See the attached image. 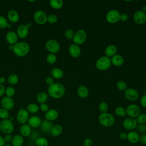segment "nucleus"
Masks as SVG:
<instances>
[{
    "instance_id": "nucleus-1",
    "label": "nucleus",
    "mask_w": 146,
    "mask_h": 146,
    "mask_svg": "<svg viewBox=\"0 0 146 146\" xmlns=\"http://www.w3.org/2000/svg\"><path fill=\"white\" fill-rule=\"evenodd\" d=\"M64 86L59 83H54L49 86L47 88L48 95L54 99H60L65 94Z\"/></svg>"
},
{
    "instance_id": "nucleus-2",
    "label": "nucleus",
    "mask_w": 146,
    "mask_h": 146,
    "mask_svg": "<svg viewBox=\"0 0 146 146\" xmlns=\"http://www.w3.org/2000/svg\"><path fill=\"white\" fill-rule=\"evenodd\" d=\"M30 47L29 43L26 42H18L14 45L13 52L18 57H24L30 52Z\"/></svg>"
},
{
    "instance_id": "nucleus-3",
    "label": "nucleus",
    "mask_w": 146,
    "mask_h": 146,
    "mask_svg": "<svg viewBox=\"0 0 146 146\" xmlns=\"http://www.w3.org/2000/svg\"><path fill=\"white\" fill-rule=\"evenodd\" d=\"M98 121L101 125L104 127L108 128L112 127L114 124L115 119L112 114L107 112L104 113H101L99 115Z\"/></svg>"
},
{
    "instance_id": "nucleus-4",
    "label": "nucleus",
    "mask_w": 146,
    "mask_h": 146,
    "mask_svg": "<svg viewBox=\"0 0 146 146\" xmlns=\"http://www.w3.org/2000/svg\"><path fill=\"white\" fill-rule=\"evenodd\" d=\"M111 59L106 56L100 57L95 63L96 68L100 71H106L109 69L111 66Z\"/></svg>"
},
{
    "instance_id": "nucleus-5",
    "label": "nucleus",
    "mask_w": 146,
    "mask_h": 146,
    "mask_svg": "<svg viewBox=\"0 0 146 146\" xmlns=\"http://www.w3.org/2000/svg\"><path fill=\"white\" fill-rule=\"evenodd\" d=\"M14 130V125L9 119L2 120L0 123V131L5 135L11 134Z\"/></svg>"
},
{
    "instance_id": "nucleus-6",
    "label": "nucleus",
    "mask_w": 146,
    "mask_h": 146,
    "mask_svg": "<svg viewBox=\"0 0 146 146\" xmlns=\"http://www.w3.org/2000/svg\"><path fill=\"white\" fill-rule=\"evenodd\" d=\"M45 47L50 53L55 54L59 51L60 46L56 40L51 39L46 41L45 43Z\"/></svg>"
},
{
    "instance_id": "nucleus-7",
    "label": "nucleus",
    "mask_w": 146,
    "mask_h": 146,
    "mask_svg": "<svg viewBox=\"0 0 146 146\" xmlns=\"http://www.w3.org/2000/svg\"><path fill=\"white\" fill-rule=\"evenodd\" d=\"M87 39V33L83 29L78 30L74 34L72 41L74 44L78 46L83 44Z\"/></svg>"
},
{
    "instance_id": "nucleus-8",
    "label": "nucleus",
    "mask_w": 146,
    "mask_h": 146,
    "mask_svg": "<svg viewBox=\"0 0 146 146\" xmlns=\"http://www.w3.org/2000/svg\"><path fill=\"white\" fill-rule=\"evenodd\" d=\"M125 111L127 115H128L129 117L133 119L136 118L141 113L140 108L139 106L135 104H131L128 105Z\"/></svg>"
},
{
    "instance_id": "nucleus-9",
    "label": "nucleus",
    "mask_w": 146,
    "mask_h": 146,
    "mask_svg": "<svg viewBox=\"0 0 146 146\" xmlns=\"http://www.w3.org/2000/svg\"><path fill=\"white\" fill-rule=\"evenodd\" d=\"M33 18L35 22L39 25H43L47 22V15L42 10H36L35 11Z\"/></svg>"
},
{
    "instance_id": "nucleus-10",
    "label": "nucleus",
    "mask_w": 146,
    "mask_h": 146,
    "mask_svg": "<svg viewBox=\"0 0 146 146\" xmlns=\"http://www.w3.org/2000/svg\"><path fill=\"white\" fill-rule=\"evenodd\" d=\"M120 13L115 9L110 10L106 15V21L110 23H116L120 21Z\"/></svg>"
},
{
    "instance_id": "nucleus-11",
    "label": "nucleus",
    "mask_w": 146,
    "mask_h": 146,
    "mask_svg": "<svg viewBox=\"0 0 146 146\" xmlns=\"http://www.w3.org/2000/svg\"><path fill=\"white\" fill-rule=\"evenodd\" d=\"M29 118V113L26 109L21 108L17 112L16 119L18 123L22 124H26Z\"/></svg>"
},
{
    "instance_id": "nucleus-12",
    "label": "nucleus",
    "mask_w": 146,
    "mask_h": 146,
    "mask_svg": "<svg viewBox=\"0 0 146 146\" xmlns=\"http://www.w3.org/2000/svg\"><path fill=\"white\" fill-rule=\"evenodd\" d=\"M124 96L128 100L134 102L139 99V94L136 89L128 88L124 91Z\"/></svg>"
},
{
    "instance_id": "nucleus-13",
    "label": "nucleus",
    "mask_w": 146,
    "mask_h": 146,
    "mask_svg": "<svg viewBox=\"0 0 146 146\" xmlns=\"http://www.w3.org/2000/svg\"><path fill=\"white\" fill-rule=\"evenodd\" d=\"M137 125V123L136 119L131 117H127L123 121V126L124 129L128 131H133L136 129Z\"/></svg>"
},
{
    "instance_id": "nucleus-14",
    "label": "nucleus",
    "mask_w": 146,
    "mask_h": 146,
    "mask_svg": "<svg viewBox=\"0 0 146 146\" xmlns=\"http://www.w3.org/2000/svg\"><path fill=\"white\" fill-rule=\"evenodd\" d=\"M1 105L2 106V108L7 111H9L14 108L15 106V103L14 100L11 98L4 96L2 98L1 100Z\"/></svg>"
},
{
    "instance_id": "nucleus-15",
    "label": "nucleus",
    "mask_w": 146,
    "mask_h": 146,
    "mask_svg": "<svg viewBox=\"0 0 146 146\" xmlns=\"http://www.w3.org/2000/svg\"><path fill=\"white\" fill-rule=\"evenodd\" d=\"M134 22L139 25H143L146 22V14L141 10L136 11L133 16Z\"/></svg>"
},
{
    "instance_id": "nucleus-16",
    "label": "nucleus",
    "mask_w": 146,
    "mask_h": 146,
    "mask_svg": "<svg viewBox=\"0 0 146 146\" xmlns=\"http://www.w3.org/2000/svg\"><path fill=\"white\" fill-rule=\"evenodd\" d=\"M68 52L72 58H78L81 55V49L79 46L73 43L68 47Z\"/></svg>"
},
{
    "instance_id": "nucleus-17",
    "label": "nucleus",
    "mask_w": 146,
    "mask_h": 146,
    "mask_svg": "<svg viewBox=\"0 0 146 146\" xmlns=\"http://www.w3.org/2000/svg\"><path fill=\"white\" fill-rule=\"evenodd\" d=\"M29 29L27 27V26L26 25L22 24L17 27L16 33L18 38H20L21 39H25L27 36L29 34Z\"/></svg>"
},
{
    "instance_id": "nucleus-18",
    "label": "nucleus",
    "mask_w": 146,
    "mask_h": 146,
    "mask_svg": "<svg viewBox=\"0 0 146 146\" xmlns=\"http://www.w3.org/2000/svg\"><path fill=\"white\" fill-rule=\"evenodd\" d=\"M6 40L9 44L14 45L18 42V36L17 33L13 31H10L7 32L5 36Z\"/></svg>"
},
{
    "instance_id": "nucleus-19",
    "label": "nucleus",
    "mask_w": 146,
    "mask_h": 146,
    "mask_svg": "<svg viewBox=\"0 0 146 146\" xmlns=\"http://www.w3.org/2000/svg\"><path fill=\"white\" fill-rule=\"evenodd\" d=\"M139 133L135 131H131L127 133V140L131 144H135L139 142Z\"/></svg>"
},
{
    "instance_id": "nucleus-20",
    "label": "nucleus",
    "mask_w": 146,
    "mask_h": 146,
    "mask_svg": "<svg viewBox=\"0 0 146 146\" xmlns=\"http://www.w3.org/2000/svg\"><path fill=\"white\" fill-rule=\"evenodd\" d=\"M27 123L31 128H36L40 127L42 123V120L39 116L36 115H33L29 117Z\"/></svg>"
},
{
    "instance_id": "nucleus-21",
    "label": "nucleus",
    "mask_w": 146,
    "mask_h": 146,
    "mask_svg": "<svg viewBox=\"0 0 146 146\" xmlns=\"http://www.w3.org/2000/svg\"><path fill=\"white\" fill-rule=\"evenodd\" d=\"M58 116H59V113L58 111L54 108L49 109L44 115V117L46 119L50 121L55 120L56 119H57Z\"/></svg>"
},
{
    "instance_id": "nucleus-22",
    "label": "nucleus",
    "mask_w": 146,
    "mask_h": 146,
    "mask_svg": "<svg viewBox=\"0 0 146 146\" xmlns=\"http://www.w3.org/2000/svg\"><path fill=\"white\" fill-rule=\"evenodd\" d=\"M7 17L11 23H15L19 20V13L15 10H9L7 13Z\"/></svg>"
},
{
    "instance_id": "nucleus-23",
    "label": "nucleus",
    "mask_w": 146,
    "mask_h": 146,
    "mask_svg": "<svg viewBox=\"0 0 146 146\" xmlns=\"http://www.w3.org/2000/svg\"><path fill=\"white\" fill-rule=\"evenodd\" d=\"M32 132V128L27 123L22 124L19 128L20 135L23 137H29Z\"/></svg>"
},
{
    "instance_id": "nucleus-24",
    "label": "nucleus",
    "mask_w": 146,
    "mask_h": 146,
    "mask_svg": "<svg viewBox=\"0 0 146 146\" xmlns=\"http://www.w3.org/2000/svg\"><path fill=\"white\" fill-rule=\"evenodd\" d=\"M53 124L51 121L47 120H44L42 121L41 124L40 125L42 131L45 133H50L51 130L53 127Z\"/></svg>"
},
{
    "instance_id": "nucleus-25",
    "label": "nucleus",
    "mask_w": 146,
    "mask_h": 146,
    "mask_svg": "<svg viewBox=\"0 0 146 146\" xmlns=\"http://www.w3.org/2000/svg\"><path fill=\"white\" fill-rule=\"evenodd\" d=\"M111 64L116 67L122 66L124 62V59L123 56L120 54H115L111 58Z\"/></svg>"
},
{
    "instance_id": "nucleus-26",
    "label": "nucleus",
    "mask_w": 146,
    "mask_h": 146,
    "mask_svg": "<svg viewBox=\"0 0 146 146\" xmlns=\"http://www.w3.org/2000/svg\"><path fill=\"white\" fill-rule=\"evenodd\" d=\"M117 47L115 44H109L108 45L104 50V54H105V56L110 58V57H112L113 55H115V54H116V52H117Z\"/></svg>"
},
{
    "instance_id": "nucleus-27",
    "label": "nucleus",
    "mask_w": 146,
    "mask_h": 146,
    "mask_svg": "<svg viewBox=\"0 0 146 146\" xmlns=\"http://www.w3.org/2000/svg\"><path fill=\"white\" fill-rule=\"evenodd\" d=\"M77 94L80 98H86L89 95V90L86 86L81 85L77 89Z\"/></svg>"
},
{
    "instance_id": "nucleus-28",
    "label": "nucleus",
    "mask_w": 146,
    "mask_h": 146,
    "mask_svg": "<svg viewBox=\"0 0 146 146\" xmlns=\"http://www.w3.org/2000/svg\"><path fill=\"white\" fill-rule=\"evenodd\" d=\"M51 76L55 79H60L63 77L64 72L62 69L58 67L52 68L51 70Z\"/></svg>"
},
{
    "instance_id": "nucleus-29",
    "label": "nucleus",
    "mask_w": 146,
    "mask_h": 146,
    "mask_svg": "<svg viewBox=\"0 0 146 146\" xmlns=\"http://www.w3.org/2000/svg\"><path fill=\"white\" fill-rule=\"evenodd\" d=\"M62 131H63V127L62 126V125L55 124L53 125L50 133L52 136L54 137H56L59 136L61 135V133H62Z\"/></svg>"
},
{
    "instance_id": "nucleus-30",
    "label": "nucleus",
    "mask_w": 146,
    "mask_h": 146,
    "mask_svg": "<svg viewBox=\"0 0 146 146\" xmlns=\"http://www.w3.org/2000/svg\"><path fill=\"white\" fill-rule=\"evenodd\" d=\"M24 143V137L21 135H15L11 141L12 146H22Z\"/></svg>"
},
{
    "instance_id": "nucleus-31",
    "label": "nucleus",
    "mask_w": 146,
    "mask_h": 146,
    "mask_svg": "<svg viewBox=\"0 0 146 146\" xmlns=\"http://www.w3.org/2000/svg\"><path fill=\"white\" fill-rule=\"evenodd\" d=\"M26 110L29 113L34 114L39 111V106L36 103H30L27 106Z\"/></svg>"
},
{
    "instance_id": "nucleus-32",
    "label": "nucleus",
    "mask_w": 146,
    "mask_h": 146,
    "mask_svg": "<svg viewBox=\"0 0 146 146\" xmlns=\"http://www.w3.org/2000/svg\"><path fill=\"white\" fill-rule=\"evenodd\" d=\"M48 100V95L44 91L40 92L36 96V100L40 104L46 103Z\"/></svg>"
},
{
    "instance_id": "nucleus-33",
    "label": "nucleus",
    "mask_w": 146,
    "mask_h": 146,
    "mask_svg": "<svg viewBox=\"0 0 146 146\" xmlns=\"http://www.w3.org/2000/svg\"><path fill=\"white\" fill-rule=\"evenodd\" d=\"M49 3L50 6L55 10H59L63 6V1L62 0H50Z\"/></svg>"
},
{
    "instance_id": "nucleus-34",
    "label": "nucleus",
    "mask_w": 146,
    "mask_h": 146,
    "mask_svg": "<svg viewBox=\"0 0 146 146\" xmlns=\"http://www.w3.org/2000/svg\"><path fill=\"white\" fill-rule=\"evenodd\" d=\"M35 145L36 146H48V141L44 137H39L35 141Z\"/></svg>"
},
{
    "instance_id": "nucleus-35",
    "label": "nucleus",
    "mask_w": 146,
    "mask_h": 146,
    "mask_svg": "<svg viewBox=\"0 0 146 146\" xmlns=\"http://www.w3.org/2000/svg\"><path fill=\"white\" fill-rule=\"evenodd\" d=\"M7 82L11 85H15L19 82V77L16 74H11L7 78Z\"/></svg>"
},
{
    "instance_id": "nucleus-36",
    "label": "nucleus",
    "mask_w": 146,
    "mask_h": 146,
    "mask_svg": "<svg viewBox=\"0 0 146 146\" xmlns=\"http://www.w3.org/2000/svg\"><path fill=\"white\" fill-rule=\"evenodd\" d=\"M115 114L119 117H124L127 115L125 109L121 106H119L116 107V108L115 109Z\"/></svg>"
},
{
    "instance_id": "nucleus-37",
    "label": "nucleus",
    "mask_w": 146,
    "mask_h": 146,
    "mask_svg": "<svg viewBox=\"0 0 146 146\" xmlns=\"http://www.w3.org/2000/svg\"><path fill=\"white\" fill-rule=\"evenodd\" d=\"M46 62L48 63V64H54L56 60H57V56L55 54H51V53H49L47 56H46Z\"/></svg>"
},
{
    "instance_id": "nucleus-38",
    "label": "nucleus",
    "mask_w": 146,
    "mask_h": 146,
    "mask_svg": "<svg viewBox=\"0 0 146 146\" xmlns=\"http://www.w3.org/2000/svg\"><path fill=\"white\" fill-rule=\"evenodd\" d=\"M15 94V88L12 86H9L7 88H6L5 90V95L6 96L11 98L14 96Z\"/></svg>"
},
{
    "instance_id": "nucleus-39",
    "label": "nucleus",
    "mask_w": 146,
    "mask_h": 146,
    "mask_svg": "<svg viewBox=\"0 0 146 146\" xmlns=\"http://www.w3.org/2000/svg\"><path fill=\"white\" fill-rule=\"evenodd\" d=\"M10 117V114L9 111L1 108H0V119L2 120L7 119Z\"/></svg>"
},
{
    "instance_id": "nucleus-40",
    "label": "nucleus",
    "mask_w": 146,
    "mask_h": 146,
    "mask_svg": "<svg viewBox=\"0 0 146 146\" xmlns=\"http://www.w3.org/2000/svg\"><path fill=\"white\" fill-rule=\"evenodd\" d=\"M136 132L139 133H146V124H137L136 128Z\"/></svg>"
},
{
    "instance_id": "nucleus-41",
    "label": "nucleus",
    "mask_w": 146,
    "mask_h": 146,
    "mask_svg": "<svg viewBox=\"0 0 146 146\" xmlns=\"http://www.w3.org/2000/svg\"><path fill=\"white\" fill-rule=\"evenodd\" d=\"M99 110L101 113L107 112L108 110V105L105 102H102L99 104Z\"/></svg>"
},
{
    "instance_id": "nucleus-42",
    "label": "nucleus",
    "mask_w": 146,
    "mask_h": 146,
    "mask_svg": "<svg viewBox=\"0 0 146 146\" xmlns=\"http://www.w3.org/2000/svg\"><path fill=\"white\" fill-rule=\"evenodd\" d=\"M116 87L120 91H125L127 88V84L123 80H119L116 82Z\"/></svg>"
},
{
    "instance_id": "nucleus-43",
    "label": "nucleus",
    "mask_w": 146,
    "mask_h": 146,
    "mask_svg": "<svg viewBox=\"0 0 146 146\" xmlns=\"http://www.w3.org/2000/svg\"><path fill=\"white\" fill-rule=\"evenodd\" d=\"M7 19L3 15H0V29H4L7 27Z\"/></svg>"
},
{
    "instance_id": "nucleus-44",
    "label": "nucleus",
    "mask_w": 146,
    "mask_h": 146,
    "mask_svg": "<svg viewBox=\"0 0 146 146\" xmlns=\"http://www.w3.org/2000/svg\"><path fill=\"white\" fill-rule=\"evenodd\" d=\"M136 120L137 124H145L146 123V114L140 113L136 118Z\"/></svg>"
},
{
    "instance_id": "nucleus-45",
    "label": "nucleus",
    "mask_w": 146,
    "mask_h": 146,
    "mask_svg": "<svg viewBox=\"0 0 146 146\" xmlns=\"http://www.w3.org/2000/svg\"><path fill=\"white\" fill-rule=\"evenodd\" d=\"M58 21V17L55 14H50L47 16V22L50 24H55Z\"/></svg>"
},
{
    "instance_id": "nucleus-46",
    "label": "nucleus",
    "mask_w": 146,
    "mask_h": 146,
    "mask_svg": "<svg viewBox=\"0 0 146 146\" xmlns=\"http://www.w3.org/2000/svg\"><path fill=\"white\" fill-rule=\"evenodd\" d=\"M74 31L73 30L71 29H68L64 31V36L68 39H72L74 35Z\"/></svg>"
},
{
    "instance_id": "nucleus-47",
    "label": "nucleus",
    "mask_w": 146,
    "mask_h": 146,
    "mask_svg": "<svg viewBox=\"0 0 146 146\" xmlns=\"http://www.w3.org/2000/svg\"><path fill=\"white\" fill-rule=\"evenodd\" d=\"M39 136V133L36 131H32L29 137L31 140L35 141Z\"/></svg>"
},
{
    "instance_id": "nucleus-48",
    "label": "nucleus",
    "mask_w": 146,
    "mask_h": 146,
    "mask_svg": "<svg viewBox=\"0 0 146 146\" xmlns=\"http://www.w3.org/2000/svg\"><path fill=\"white\" fill-rule=\"evenodd\" d=\"M93 144V141L92 139L90 137L86 138L83 141V146H92Z\"/></svg>"
},
{
    "instance_id": "nucleus-49",
    "label": "nucleus",
    "mask_w": 146,
    "mask_h": 146,
    "mask_svg": "<svg viewBox=\"0 0 146 146\" xmlns=\"http://www.w3.org/2000/svg\"><path fill=\"white\" fill-rule=\"evenodd\" d=\"M139 143L143 145H146V133L140 135Z\"/></svg>"
},
{
    "instance_id": "nucleus-50",
    "label": "nucleus",
    "mask_w": 146,
    "mask_h": 146,
    "mask_svg": "<svg viewBox=\"0 0 146 146\" xmlns=\"http://www.w3.org/2000/svg\"><path fill=\"white\" fill-rule=\"evenodd\" d=\"M39 110H40L42 112H46L49 110V107L47 103L40 104L39 106Z\"/></svg>"
},
{
    "instance_id": "nucleus-51",
    "label": "nucleus",
    "mask_w": 146,
    "mask_h": 146,
    "mask_svg": "<svg viewBox=\"0 0 146 146\" xmlns=\"http://www.w3.org/2000/svg\"><path fill=\"white\" fill-rule=\"evenodd\" d=\"M45 82L49 86L51 84H52L54 83V78L51 76H48L45 79Z\"/></svg>"
},
{
    "instance_id": "nucleus-52",
    "label": "nucleus",
    "mask_w": 146,
    "mask_h": 146,
    "mask_svg": "<svg viewBox=\"0 0 146 146\" xmlns=\"http://www.w3.org/2000/svg\"><path fill=\"white\" fill-rule=\"evenodd\" d=\"M140 103L143 107L146 108V94H144L140 99Z\"/></svg>"
},
{
    "instance_id": "nucleus-53",
    "label": "nucleus",
    "mask_w": 146,
    "mask_h": 146,
    "mask_svg": "<svg viewBox=\"0 0 146 146\" xmlns=\"http://www.w3.org/2000/svg\"><path fill=\"white\" fill-rule=\"evenodd\" d=\"M13 136L11 134H7L5 135V136L3 137L5 143H10L11 142Z\"/></svg>"
},
{
    "instance_id": "nucleus-54",
    "label": "nucleus",
    "mask_w": 146,
    "mask_h": 146,
    "mask_svg": "<svg viewBox=\"0 0 146 146\" xmlns=\"http://www.w3.org/2000/svg\"><path fill=\"white\" fill-rule=\"evenodd\" d=\"M128 19V15L126 13H121L120 15V20L122 22H125Z\"/></svg>"
},
{
    "instance_id": "nucleus-55",
    "label": "nucleus",
    "mask_w": 146,
    "mask_h": 146,
    "mask_svg": "<svg viewBox=\"0 0 146 146\" xmlns=\"http://www.w3.org/2000/svg\"><path fill=\"white\" fill-rule=\"evenodd\" d=\"M127 133L125 132H121L119 134V138L121 140H125L127 139Z\"/></svg>"
},
{
    "instance_id": "nucleus-56",
    "label": "nucleus",
    "mask_w": 146,
    "mask_h": 146,
    "mask_svg": "<svg viewBox=\"0 0 146 146\" xmlns=\"http://www.w3.org/2000/svg\"><path fill=\"white\" fill-rule=\"evenodd\" d=\"M5 90H6V88L4 84H0V97L4 95V94H5Z\"/></svg>"
},
{
    "instance_id": "nucleus-57",
    "label": "nucleus",
    "mask_w": 146,
    "mask_h": 146,
    "mask_svg": "<svg viewBox=\"0 0 146 146\" xmlns=\"http://www.w3.org/2000/svg\"><path fill=\"white\" fill-rule=\"evenodd\" d=\"M6 144L3 137H2L1 135H0V146H4V145Z\"/></svg>"
},
{
    "instance_id": "nucleus-58",
    "label": "nucleus",
    "mask_w": 146,
    "mask_h": 146,
    "mask_svg": "<svg viewBox=\"0 0 146 146\" xmlns=\"http://www.w3.org/2000/svg\"><path fill=\"white\" fill-rule=\"evenodd\" d=\"M5 81H6V79L3 76L0 77V84H4V83H5Z\"/></svg>"
},
{
    "instance_id": "nucleus-59",
    "label": "nucleus",
    "mask_w": 146,
    "mask_h": 146,
    "mask_svg": "<svg viewBox=\"0 0 146 146\" xmlns=\"http://www.w3.org/2000/svg\"><path fill=\"white\" fill-rule=\"evenodd\" d=\"M144 13H146V6H143L142 7H141V10Z\"/></svg>"
},
{
    "instance_id": "nucleus-60",
    "label": "nucleus",
    "mask_w": 146,
    "mask_h": 146,
    "mask_svg": "<svg viewBox=\"0 0 146 146\" xmlns=\"http://www.w3.org/2000/svg\"><path fill=\"white\" fill-rule=\"evenodd\" d=\"M26 26H27V27L29 28V29L32 27V23H30V22L27 23V24H26Z\"/></svg>"
},
{
    "instance_id": "nucleus-61",
    "label": "nucleus",
    "mask_w": 146,
    "mask_h": 146,
    "mask_svg": "<svg viewBox=\"0 0 146 146\" xmlns=\"http://www.w3.org/2000/svg\"><path fill=\"white\" fill-rule=\"evenodd\" d=\"M8 48H9V49L10 50H11V51H13V48H14V45L9 44V46Z\"/></svg>"
},
{
    "instance_id": "nucleus-62",
    "label": "nucleus",
    "mask_w": 146,
    "mask_h": 146,
    "mask_svg": "<svg viewBox=\"0 0 146 146\" xmlns=\"http://www.w3.org/2000/svg\"><path fill=\"white\" fill-rule=\"evenodd\" d=\"M11 26H12V25H11V23H8V25H7V27H9V28H11Z\"/></svg>"
},
{
    "instance_id": "nucleus-63",
    "label": "nucleus",
    "mask_w": 146,
    "mask_h": 146,
    "mask_svg": "<svg viewBox=\"0 0 146 146\" xmlns=\"http://www.w3.org/2000/svg\"><path fill=\"white\" fill-rule=\"evenodd\" d=\"M4 146H12L11 144H5L4 145Z\"/></svg>"
},
{
    "instance_id": "nucleus-64",
    "label": "nucleus",
    "mask_w": 146,
    "mask_h": 146,
    "mask_svg": "<svg viewBox=\"0 0 146 146\" xmlns=\"http://www.w3.org/2000/svg\"><path fill=\"white\" fill-rule=\"evenodd\" d=\"M28 2H35V1H28Z\"/></svg>"
}]
</instances>
